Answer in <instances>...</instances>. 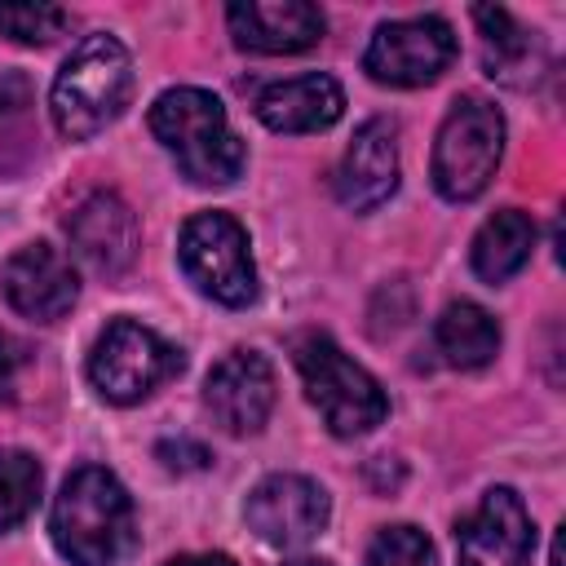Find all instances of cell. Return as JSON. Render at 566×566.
<instances>
[{"label": "cell", "instance_id": "13", "mask_svg": "<svg viewBox=\"0 0 566 566\" xmlns=\"http://www.w3.org/2000/svg\"><path fill=\"white\" fill-rule=\"evenodd\" d=\"M4 296H9V305L22 318H31V323H57L75 305L80 283H75L71 261L57 248L27 243L4 265Z\"/></svg>", "mask_w": 566, "mask_h": 566}, {"label": "cell", "instance_id": "4", "mask_svg": "<svg viewBox=\"0 0 566 566\" xmlns=\"http://www.w3.org/2000/svg\"><path fill=\"white\" fill-rule=\"evenodd\" d=\"M292 358H296V371H301V380H305L310 402L318 407V416L327 420V429H332L336 438L371 433V429L385 420V411H389L385 389H380L376 376L363 371L327 332H305V336H296Z\"/></svg>", "mask_w": 566, "mask_h": 566}, {"label": "cell", "instance_id": "5", "mask_svg": "<svg viewBox=\"0 0 566 566\" xmlns=\"http://www.w3.org/2000/svg\"><path fill=\"white\" fill-rule=\"evenodd\" d=\"M504 155V115L486 97H460L433 142V186L451 203L478 199Z\"/></svg>", "mask_w": 566, "mask_h": 566}, {"label": "cell", "instance_id": "12", "mask_svg": "<svg viewBox=\"0 0 566 566\" xmlns=\"http://www.w3.org/2000/svg\"><path fill=\"white\" fill-rule=\"evenodd\" d=\"M398 190V128L394 119L376 115L358 124L354 142L340 155L336 168V199L349 212H371Z\"/></svg>", "mask_w": 566, "mask_h": 566}, {"label": "cell", "instance_id": "24", "mask_svg": "<svg viewBox=\"0 0 566 566\" xmlns=\"http://www.w3.org/2000/svg\"><path fill=\"white\" fill-rule=\"evenodd\" d=\"M18 363H22L18 345H13L9 336H0V398H9V389H13V376H18Z\"/></svg>", "mask_w": 566, "mask_h": 566}, {"label": "cell", "instance_id": "21", "mask_svg": "<svg viewBox=\"0 0 566 566\" xmlns=\"http://www.w3.org/2000/svg\"><path fill=\"white\" fill-rule=\"evenodd\" d=\"M363 566H433V544H429L424 531L398 522V526L376 531V539L367 544Z\"/></svg>", "mask_w": 566, "mask_h": 566}, {"label": "cell", "instance_id": "16", "mask_svg": "<svg viewBox=\"0 0 566 566\" xmlns=\"http://www.w3.org/2000/svg\"><path fill=\"white\" fill-rule=\"evenodd\" d=\"M340 111H345V93L323 71L279 80L256 97V119L274 133H318V128H332Z\"/></svg>", "mask_w": 566, "mask_h": 566}, {"label": "cell", "instance_id": "19", "mask_svg": "<svg viewBox=\"0 0 566 566\" xmlns=\"http://www.w3.org/2000/svg\"><path fill=\"white\" fill-rule=\"evenodd\" d=\"M473 22L482 31V66H486V75L513 84V71H522L531 62V35L513 22L509 9H495V4H478Z\"/></svg>", "mask_w": 566, "mask_h": 566}, {"label": "cell", "instance_id": "2", "mask_svg": "<svg viewBox=\"0 0 566 566\" xmlns=\"http://www.w3.org/2000/svg\"><path fill=\"white\" fill-rule=\"evenodd\" d=\"M133 97V57L128 49L106 35L93 31L84 35L71 57L62 62L53 93H49V111L62 137L84 142L93 133H102L111 119H119V111Z\"/></svg>", "mask_w": 566, "mask_h": 566}, {"label": "cell", "instance_id": "15", "mask_svg": "<svg viewBox=\"0 0 566 566\" xmlns=\"http://www.w3.org/2000/svg\"><path fill=\"white\" fill-rule=\"evenodd\" d=\"M230 35L239 49L252 53H301L318 44L323 35V13L305 0H248L226 9Z\"/></svg>", "mask_w": 566, "mask_h": 566}, {"label": "cell", "instance_id": "23", "mask_svg": "<svg viewBox=\"0 0 566 566\" xmlns=\"http://www.w3.org/2000/svg\"><path fill=\"white\" fill-rule=\"evenodd\" d=\"M159 460L168 464V469H203L212 455H208V447H199V442H159Z\"/></svg>", "mask_w": 566, "mask_h": 566}, {"label": "cell", "instance_id": "25", "mask_svg": "<svg viewBox=\"0 0 566 566\" xmlns=\"http://www.w3.org/2000/svg\"><path fill=\"white\" fill-rule=\"evenodd\" d=\"M164 566H234L226 553H190V557H172Z\"/></svg>", "mask_w": 566, "mask_h": 566}, {"label": "cell", "instance_id": "22", "mask_svg": "<svg viewBox=\"0 0 566 566\" xmlns=\"http://www.w3.org/2000/svg\"><path fill=\"white\" fill-rule=\"evenodd\" d=\"M66 9L57 4H0V35L22 44H49L66 31Z\"/></svg>", "mask_w": 566, "mask_h": 566}, {"label": "cell", "instance_id": "10", "mask_svg": "<svg viewBox=\"0 0 566 566\" xmlns=\"http://www.w3.org/2000/svg\"><path fill=\"white\" fill-rule=\"evenodd\" d=\"M460 566H531L535 557V526L526 504L495 486L482 495V504L455 526Z\"/></svg>", "mask_w": 566, "mask_h": 566}, {"label": "cell", "instance_id": "1", "mask_svg": "<svg viewBox=\"0 0 566 566\" xmlns=\"http://www.w3.org/2000/svg\"><path fill=\"white\" fill-rule=\"evenodd\" d=\"M49 531L71 566H111L133 548V500L111 469L84 464L62 482Z\"/></svg>", "mask_w": 566, "mask_h": 566}, {"label": "cell", "instance_id": "14", "mask_svg": "<svg viewBox=\"0 0 566 566\" xmlns=\"http://www.w3.org/2000/svg\"><path fill=\"white\" fill-rule=\"evenodd\" d=\"M66 234H71V248L80 252V261L93 265L97 274H119L137 256V217L111 190L88 195L66 217Z\"/></svg>", "mask_w": 566, "mask_h": 566}, {"label": "cell", "instance_id": "8", "mask_svg": "<svg viewBox=\"0 0 566 566\" xmlns=\"http://www.w3.org/2000/svg\"><path fill=\"white\" fill-rule=\"evenodd\" d=\"M451 57H455L451 22L438 13H424V18L380 22L363 53V71L389 88H420V84H433L451 66Z\"/></svg>", "mask_w": 566, "mask_h": 566}, {"label": "cell", "instance_id": "18", "mask_svg": "<svg viewBox=\"0 0 566 566\" xmlns=\"http://www.w3.org/2000/svg\"><path fill=\"white\" fill-rule=\"evenodd\" d=\"M433 340L451 367H486L500 349V323L478 301H451L433 323Z\"/></svg>", "mask_w": 566, "mask_h": 566}, {"label": "cell", "instance_id": "26", "mask_svg": "<svg viewBox=\"0 0 566 566\" xmlns=\"http://www.w3.org/2000/svg\"><path fill=\"white\" fill-rule=\"evenodd\" d=\"M283 566H327V562H318V557H296V562H283Z\"/></svg>", "mask_w": 566, "mask_h": 566}, {"label": "cell", "instance_id": "7", "mask_svg": "<svg viewBox=\"0 0 566 566\" xmlns=\"http://www.w3.org/2000/svg\"><path fill=\"white\" fill-rule=\"evenodd\" d=\"M177 371H181V349H172L164 336H155L133 318L106 323V332L93 340V354H88V380L97 385L102 398L124 407L142 402Z\"/></svg>", "mask_w": 566, "mask_h": 566}, {"label": "cell", "instance_id": "9", "mask_svg": "<svg viewBox=\"0 0 566 566\" xmlns=\"http://www.w3.org/2000/svg\"><path fill=\"white\" fill-rule=\"evenodd\" d=\"M327 491L301 473H270L248 495V526L274 548H301L327 526Z\"/></svg>", "mask_w": 566, "mask_h": 566}, {"label": "cell", "instance_id": "17", "mask_svg": "<svg viewBox=\"0 0 566 566\" xmlns=\"http://www.w3.org/2000/svg\"><path fill=\"white\" fill-rule=\"evenodd\" d=\"M531 248H535V221L522 212V208H500L495 217L482 221V230L473 234V270L478 279L486 283H504L513 279L526 261H531Z\"/></svg>", "mask_w": 566, "mask_h": 566}, {"label": "cell", "instance_id": "6", "mask_svg": "<svg viewBox=\"0 0 566 566\" xmlns=\"http://www.w3.org/2000/svg\"><path fill=\"white\" fill-rule=\"evenodd\" d=\"M177 256H181L186 279L203 296H212L230 310H239L256 296V265L248 252V234L230 212H195L181 226Z\"/></svg>", "mask_w": 566, "mask_h": 566}, {"label": "cell", "instance_id": "20", "mask_svg": "<svg viewBox=\"0 0 566 566\" xmlns=\"http://www.w3.org/2000/svg\"><path fill=\"white\" fill-rule=\"evenodd\" d=\"M40 464L27 451H0V531H13L40 500Z\"/></svg>", "mask_w": 566, "mask_h": 566}, {"label": "cell", "instance_id": "11", "mask_svg": "<svg viewBox=\"0 0 566 566\" xmlns=\"http://www.w3.org/2000/svg\"><path fill=\"white\" fill-rule=\"evenodd\" d=\"M203 402L212 411V420L243 438V433H256L265 420H270V407H274V371L265 363V354L256 349H230L203 380Z\"/></svg>", "mask_w": 566, "mask_h": 566}, {"label": "cell", "instance_id": "3", "mask_svg": "<svg viewBox=\"0 0 566 566\" xmlns=\"http://www.w3.org/2000/svg\"><path fill=\"white\" fill-rule=\"evenodd\" d=\"M150 133L195 186H230L243 172V142L208 88H168L150 106Z\"/></svg>", "mask_w": 566, "mask_h": 566}]
</instances>
